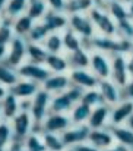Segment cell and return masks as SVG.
Returning <instances> with one entry per match:
<instances>
[{"instance_id":"1","label":"cell","mask_w":133,"mask_h":151,"mask_svg":"<svg viewBox=\"0 0 133 151\" xmlns=\"http://www.w3.org/2000/svg\"><path fill=\"white\" fill-rule=\"evenodd\" d=\"M85 47L88 50H97L102 51L108 56H114V54H129L133 50V40L129 38H123L119 35H101V34H95L91 40L84 43Z\"/></svg>"},{"instance_id":"2","label":"cell","mask_w":133,"mask_h":151,"mask_svg":"<svg viewBox=\"0 0 133 151\" xmlns=\"http://www.w3.org/2000/svg\"><path fill=\"white\" fill-rule=\"evenodd\" d=\"M88 16L91 18L95 31L101 35H117V22L111 18V15L107 12L105 6L97 4L88 12Z\"/></svg>"},{"instance_id":"3","label":"cell","mask_w":133,"mask_h":151,"mask_svg":"<svg viewBox=\"0 0 133 151\" xmlns=\"http://www.w3.org/2000/svg\"><path fill=\"white\" fill-rule=\"evenodd\" d=\"M51 94L43 88L38 90V93L31 99L29 103V113L32 116V120L35 123V131H40V126L43 123L47 114L50 113V104H51Z\"/></svg>"},{"instance_id":"4","label":"cell","mask_w":133,"mask_h":151,"mask_svg":"<svg viewBox=\"0 0 133 151\" xmlns=\"http://www.w3.org/2000/svg\"><path fill=\"white\" fill-rule=\"evenodd\" d=\"M10 125H12L13 138L15 139H21V141H25V138L32 131H35V123H34L32 116H31V113L28 110H21L10 120Z\"/></svg>"},{"instance_id":"5","label":"cell","mask_w":133,"mask_h":151,"mask_svg":"<svg viewBox=\"0 0 133 151\" xmlns=\"http://www.w3.org/2000/svg\"><path fill=\"white\" fill-rule=\"evenodd\" d=\"M69 28L72 31H75L82 40L84 43L91 40L97 31L95 27L88 16V13H76V15H69Z\"/></svg>"},{"instance_id":"6","label":"cell","mask_w":133,"mask_h":151,"mask_svg":"<svg viewBox=\"0 0 133 151\" xmlns=\"http://www.w3.org/2000/svg\"><path fill=\"white\" fill-rule=\"evenodd\" d=\"M89 70L98 79H108L111 78V56L102 51L91 50V62Z\"/></svg>"},{"instance_id":"7","label":"cell","mask_w":133,"mask_h":151,"mask_svg":"<svg viewBox=\"0 0 133 151\" xmlns=\"http://www.w3.org/2000/svg\"><path fill=\"white\" fill-rule=\"evenodd\" d=\"M26 38L24 37H19V35H15L13 40L10 41V46H9V50L6 54V62L13 66V68H19L22 63L26 62Z\"/></svg>"},{"instance_id":"8","label":"cell","mask_w":133,"mask_h":151,"mask_svg":"<svg viewBox=\"0 0 133 151\" xmlns=\"http://www.w3.org/2000/svg\"><path fill=\"white\" fill-rule=\"evenodd\" d=\"M130 72L127 68V56L126 54H114L111 56V79L123 88L129 79H130Z\"/></svg>"},{"instance_id":"9","label":"cell","mask_w":133,"mask_h":151,"mask_svg":"<svg viewBox=\"0 0 133 151\" xmlns=\"http://www.w3.org/2000/svg\"><path fill=\"white\" fill-rule=\"evenodd\" d=\"M70 125H72V120H70V116H69V114L50 111V113L47 114V117L43 120V123H41V126H40V131H41V132L61 134V132H64Z\"/></svg>"},{"instance_id":"10","label":"cell","mask_w":133,"mask_h":151,"mask_svg":"<svg viewBox=\"0 0 133 151\" xmlns=\"http://www.w3.org/2000/svg\"><path fill=\"white\" fill-rule=\"evenodd\" d=\"M18 73L22 79H29L38 84H43L45 79L51 75L48 68L45 65H38L32 62H25L18 68Z\"/></svg>"},{"instance_id":"11","label":"cell","mask_w":133,"mask_h":151,"mask_svg":"<svg viewBox=\"0 0 133 151\" xmlns=\"http://www.w3.org/2000/svg\"><path fill=\"white\" fill-rule=\"evenodd\" d=\"M89 132H91V128L87 123H82V125H70L60 135H61V139L67 148V147H76L82 142H87Z\"/></svg>"},{"instance_id":"12","label":"cell","mask_w":133,"mask_h":151,"mask_svg":"<svg viewBox=\"0 0 133 151\" xmlns=\"http://www.w3.org/2000/svg\"><path fill=\"white\" fill-rule=\"evenodd\" d=\"M102 96V100L108 106H116L119 101L123 100V90L111 79H99L97 87Z\"/></svg>"},{"instance_id":"13","label":"cell","mask_w":133,"mask_h":151,"mask_svg":"<svg viewBox=\"0 0 133 151\" xmlns=\"http://www.w3.org/2000/svg\"><path fill=\"white\" fill-rule=\"evenodd\" d=\"M70 85H72V82H70L69 72L67 73H51L41 84V88L48 91L51 96H54V94L64 93Z\"/></svg>"},{"instance_id":"14","label":"cell","mask_w":133,"mask_h":151,"mask_svg":"<svg viewBox=\"0 0 133 151\" xmlns=\"http://www.w3.org/2000/svg\"><path fill=\"white\" fill-rule=\"evenodd\" d=\"M110 114H111V106L102 103L91 110L89 119L87 122L91 129H99L110 126Z\"/></svg>"},{"instance_id":"15","label":"cell","mask_w":133,"mask_h":151,"mask_svg":"<svg viewBox=\"0 0 133 151\" xmlns=\"http://www.w3.org/2000/svg\"><path fill=\"white\" fill-rule=\"evenodd\" d=\"M69 76H70V82L76 87H81L82 90L97 88L99 82V79L89 69H70Z\"/></svg>"},{"instance_id":"16","label":"cell","mask_w":133,"mask_h":151,"mask_svg":"<svg viewBox=\"0 0 133 151\" xmlns=\"http://www.w3.org/2000/svg\"><path fill=\"white\" fill-rule=\"evenodd\" d=\"M133 114V100L123 99L116 106H111L110 125H126L129 117Z\"/></svg>"},{"instance_id":"17","label":"cell","mask_w":133,"mask_h":151,"mask_svg":"<svg viewBox=\"0 0 133 151\" xmlns=\"http://www.w3.org/2000/svg\"><path fill=\"white\" fill-rule=\"evenodd\" d=\"M13 37H15L13 19L1 15V19H0V60L6 59V54H7L10 41L13 40Z\"/></svg>"},{"instance_id":"18","label":"cell","mask_w":133,"mask_h":151,"mask_svg":"<svg viewBox=\"0 0 133 151\" xmlns=\"http://www.w3.org/2000/svg\"><path fill=\"white\" fill-rule=\"evenodd\" d=\"M41 88V84L38 82H34V81H29V79H19L15 85H12L9 88V93H12L13 96H16L19 100H31L37 93L38 90Z\"/></svg>"},{"instance_id":"19","label":"cell","mask_w":133,"mask_h":151,"mask_svg":"<svg viewBox=\"0 0 133 151\" xmlns=\"http://www.w3.org/2000/svg\"><path fill=\"white\" fill-rule=\"evenodd\" d=\"M41 21L50 29V32H60L69 27V15L66 12H57V10L48 9Z\"/></svg>"},{"instance_id":"20","label":"cell","mask_w":133,"mask_h":151,"mask_svg":"<svg viewBox=\"0 0 133 151\" xmlns=\"http://www.w3.org/2000/svg\"><path fill=\"white\" fill-rule=\"evenodd\" d=\"M88 142H91L94 147L99 148L101 151L107 150L108 147H111L116 139L110 131V128H99V129H91L88 137Z\"/></svg>"},{"instance_id":"21","label":"cell","mask_w":133,"mask_h":151,"mask_svg":"<svg viewBox=\"0 0 133 151\" xmlns=\"http://www.w3.org/2000/svg\"><path fill=\"white\" fill-rule=\"evenodd\" d=\"M0 111H1V119L10 122L21 111V100L7 91V94L0 103Z\"/></svg>"},{"instance_id":"22","label":"cell","mask_w":133,"mask_h":151,"mask_svg":"<svg viewBox=\"0 0 133 151\" xmlns=\"http://www.w3.org/2000/svg\"><path fill=\"white\" fill-rule=\"evenodd\" d=\"M44 65L48 68L51 73H67L70 70L67 56L61 53H48Z\"/></svg>"},{"instance_id":"23","label":"cell","mask_w":133,"mask_h":151,"mask_svg":"<svg viewBox=\"0 0 133 151\" xmlns=\"http://www.w3.org/2000/svg\"><path fill=\"white\" fill-rule=\"evenodd\" d=\"M75 104H76V103L69 97V94H67L66 91H64V93H60V94H54V96L51 97L50 111H53V113H64V114H69Z\"/></svg>"},{"instance_id":"24","label":"cell","mask_w":133,"mask_h":151,"mask_svg":"<svg viewBox=\"0 0 133 151\" xmlns=\"http://www.w3.org/2000/svg\"><path fill=\"white\" fill-rule=\"evenodd\" d=\"M66 56H67L70 69H89L91 50H88L87 47H82L73 53H67Z\"/></svg>"},{"instance_id":"25","label":"cell","mask_w":133,"mask_h":151,"mask_svg":"<svg viewBox=\"0 0 133 151\" xmlns=\"http://www.w3.org/2000/svg\"><path fill=\"white\" fill-rule=\"evenodd\" d=\"M116 142L126 145L127 148L133 150V129H130L127 125H110L108 126Z\"/></svg>"},{"instance_id":"26","label":"cell","mask_w":133,"mask_h":151,"mask_svg":"<svg viewBox=\"0 0 133 151\" xmlns=\"http://www.w3.org/2000/svg\"><path fill=\"white\" fill-rule=\"evenodd\" d=\"M19 79H21V76L18 73V69L10 66L6 60H0V84L9 90Z\"/></svg>"},{"instance_id":"27","label":"cell","mask_w":133,"mask_h":151,"mask_svg":"<svg viewBox=\"0 0 133 151\" xmlns=\"http://www.w3.org/2000/svg\"><path fill=\"white\" fill-rule=\"evenodd\" d=\"M61 37H63V50H66V53H73V51L85 47L84 40L69 27L61 32Z\"/></svg>"},{"instance_id":"28","label":"cell","mask_w":133,"mask_h":151,"mask_svg":"<svg viewBox=\"0 0 133 151\" xmlns=\"http://www.w3.org/2000/svg\"><path fill=\"white\" fill-rule=\"evenodd\" d=\"M47 56H48V51L45 50V47L43 44L31 43V41L26 43V62L44 65Z\"/></svg>"},{"instance_id":"29","label":"cell","mask_w":133,"mask_h":151,"mask_svg":"<svg viewBox=\"0 0 133 151\" xmlns=\"http://www.w3.org/2000/svg\"><path fill=\"white\" fill-rule=\"evenodd\" d=\"M35 22H37V21H34V19H32L29 15H26V13L19 15L18 18L13 19V31H15V35H19V37L26 38Z\"/></svg>"},{"instance_id":"30","label":"cell","mask_w":133,"mask_h":151,"mask_svg":"<svg viewBox=\"0 0 133 151\" xmlns=\"http://www.w3.org/2000/svg\"><path fill=\"white\" fill-rule=\"evenodd\" d=\"M105 9L107 12L111 15V18L116 21V22H120V21H124L129 18V7L126 3L120 1V0H111L105 4Z\"/></svg>"},{"instance_id":"31","label":"cell","mask_w":133,"mask_h":151,"mask_svg":"<svg viewBox=\"0 0 133 151\" xmlns=\"http://www.w3.org/2000/svg\"><path fill=\"white\" fill-rule=\"evenodd\" d=\"M91 110L92 107L87 106L85 103L79 101L73 106V109L70 110L69 116H70V120H72V125H82V123H87L89 119V114H91Z\"/></svg>"},{"instance_id":"32","label":"cell","mask_w":133,"mask_h":151,"mask_svg":"<svg viewBox=\"0 0 133 151\" xmlns=\"http://www.w3.org/2000/svg\"><path fill=\"white\" fill-rule=\"evenodd\" d=\"M94 6H95V0H66L64 12L67 15L88 13Z\"/></svg>"},{"instance_id":"33","label":"cell","mask_w":133,"mask_h":151,"mask_svg":"<svg viewBox=\"0 0 133 151\" xmlns=\"http://www.w3.org/2000/svg\"><path fill=\"white\" fill-rule=\"evenodd\" d=\"M28 3H29V0H7V4H6V9H4L3 15L9 16L10 19H15L19 15L26 12Z\"/></svg>"},{"instance_id":"34","label":"cell","mask_w":133,"mask_h":151,"mask_svg":"<svg viewBox=\"0 0 133 151\" xmlns=\"http://www.w3.org/2000/svg\"><path fill=\"white\" fill-rule=\"evenodd\" d=\"M50 34V29L45 27V24L43 21H37L32 27V29L29 31L28 37H26V41H31V43H40L43 44L44 40L48 37Z\"/></svg>"},{"instance_id":"35","label":"cell","mask_w":133,"mask_h":151,"mask_svg":"<svg viewBox=\"0 0 133 151\" xmlns=\"http://www.w3.org/2000/svg\"><path fill=\"white\" fill-rule=\"evenodd\" d=\"M43 141L47 151H64L66 145L61 139L60 134H53V132H41Z\"/></svg>"},{"instance_id":"36","label":"cell","mask_w":133,"mask_h":151,"mask_svg":"<svg viewBox=\"0 0 133 151\" xmlns=\"http://www.w3.org/2000/svg\"><path fill=\"white\" fill-rule=\"evenodd\" d=\"M48 10V6L45 0H29L28 7H26V15H29L34 21H41L44 15Z\"/></svg>"},{"instance_id":"37","label":"cell","mask_w":133,"mask_h":151,"mask_svg":"<svg viewBox=\"0 0 133 151\" xmlns=\"http://www.w3.org/2000/svg\"><path fill=\"white\" fill-rule=\"evenodd\" d=\"M25 150L26 151H47L43 141L41 131H32L26 138H25Z\"/></svg>"},{"instance_id":"38","label":"cell","mask_w":133,"mask_h":151,"mask_svg":"<svg viewBox=\"0 0 133 151\" xmlns=\"http://www.w3.org/2000/svg\"><path fill=\"white\" fill-rule=\"evenodd\" d=\"M43 46L48 53H61L63 51V37L61 32H50L44 40Z\"/></svg>"},{"instance_id":"39","label":"cell","mask_w":133,"mask_h":151,"mask_svg":"<svg viewBox=\"0 0 133 151\" xmlns=\"http://www.w3.org/2000/svg\"><path fill=\"white\" fill-rule=\"evenodd\" d=\"M81 101H82V103H85V104L89 106V107H92V109L104 103L102 96H101V93H99V90H98V88L85 90V91H84V96H82V100Z\"/></svg>"},{"instance_id":"40","label":"cell","mask_w":133,"mask_h":151,"mask_svg":"<svg viewBox=\"0 0 133 151\" xmlns=\"http://www.w3.org/2000/svg\"><path fill=\"white\" fill-rule=\"evenodd\" d=\"M13 139L12 125L9 120H0V148H6Z\"/></svg>"},{"instance_id":"41","label":"cell","mask_w":133,"mask_h":151,"mask_svg":"<svg viewBox=\"0 0 133 151\" xmlns=\"http://www.w3.org/2000/svg\"><path fill=\"white\" fill-rule=\"evenodd\" d=\"M117 35L123 38L133 40V21L130 18L117 22Z\"/></svg>"},{"instance_id":"42","label":"cell","mask_w":133,"mask_h":151,"mask_svg":"<svg viewBox=\"0 0 133 151\" xmlns=\"http://www.w3.org/2000/svg\"><path fill=\"white\" fill-rule=\"evenodd\" d=\"M48 9L51 10H57V12H64V6H66V0H45Z\"/></svg>"},{"instance_id":"43","label":"cell","mask_w":133,"mask_h":151,"mask_svg":"<svg viewBox=\"0 0 133 151\" xmlns=\"http://www.w3.org/2000/svg\"><path fill=\"white\" fill-rule=\"evenodd\" d=\"M6 151H26L25 150V142L21 139H12V142L6 147Z\"/></svg>"},{"instance_id":"44","label":"cell","mask_w":133,"mask_h":151,"mask_svg":"<svg viewBox=\"0 0 133 151\" xmlns=\"http://www.w3.org/2000/svg\"><path fill=\"white\" fill-rule=\"evenodd\" d=\"M123 90V99H127V100H133V75L130 76L129 82L122 88Z\"/></svg>"},{"instance_id":"45","label":"cell","mask_w":133,"mask_h":151,"mask_svg":"<svg viewBox=\"0 0 133 151\" xmlns=\"http://www.w3.org/2000/svg\"><path fill=\"white\" fill-rule=\"evenodd\" d=\"M75 151H101L99 148H97V147H94L91 142H82V144H79V145H76V147H73Z\"/></svg>"},{"instance_id":"46","label":"cell","mask_w":133,"mask_h":151,"mask_svg":"<svg viewBox=\"0 0 133 151\" xmlns=\"http://www.w3.org/2000/svg\"><path fill=\"white\" fill-rule=\"evenodd\" d=\"M104 151H132L130 148H127L126 145H123V144H119V142H114L111 147H108L107 150Z\"/></svg>"},{"instance_id":"47","label":"cell","mask_w":133,"mask_h":151,"mask_svg":"<svg viewBox=\"0 0 133 151\" xmlns=\"http://www.w3.org/2000/svg\"><path fill=\"white\" fill-rule=\"evenodd\" d=\"M127 68H129L130 75H133V50L127 54Z\"/></svg>"},{"instance_id":"48","label":"cell","mask_w":133,"mask_h":151,"mask_svg":"<svg viewBox=\"0 0 133 151\" xmlns=\"http://www.w3.org/2000/svg\"><path fill=\"white\" fill-rule=\"evenodd\" d=\"M7 91H9V90H7L4 85H1V84H0V103H1V100L4 99V96L7 94Z\"/></svg>"},{"instance_id":"49","label":"cell","mask_w":133,"mask_h":151,"mask_svg":"<svg viewBox=\"0 0 133 151\" xmlns=\"http://www.w3.org/2000/svg\"><path fill=\"white\" fill-rule=\"evenodd\" d=\"M6 4H7V0H0V15H3V13H4Z\"/></svg>"},{"instance_id":"50","label":"cell","mask_w":133,"mask_h":151,"mask_svg":"<svg viewBox=\"0 0 133 151\" xmlns=\"http://www.w3.org/2000/svg\"><path fill=\"white\" fill-rule=\"evenodd\" d=\"M127 7H129V18L133 21V1L127 4Z\"/></svg>"},{"instance_id":"51","label":"cell","mask_w":133,"mask_h":151,"mask_svg":"<svg viewBox=\"0 0 133 151\" xmlns=\"http://www.w3.org/2000/svg\"><path fill=\"white\" fill-rule=\"evenodd\" d=\"M108 1H111V0H95V3L97 4H101V6H105Z\"/></svg>"},{"instance_id":"52","label":"cell","mask_w":133,"mask_h":151,"mask_svg":"<svg viewBox=\"0 0 133 151\" xmlns=\"http://www.w3.org/2000/svg\"><path fill=\"white\" fill-rule=\"evenodd\" d=\"M126 125H127V126H129L130 129H133V114L130 116V117H129V120L126 122Z\"/></svg>"},{"instance_id":"53","label":"cell","mask_w":133,"mask_h":151,"mask_svg":"<svg viewBox=\"0 0 133 151\" xmlns=\"http://www.w3.org/2000/svg\"><path fill=\"white\" fill-rule=\"evenodd\" d=\"M120 1H123V3H126V4H129V3H132L133 0H120Z\"/></svg>"},{"instance_id":"54","label":"cell","mask_w":133,"mask_h":151,"mask_svg":"<svg viewBox=\"0 0 133 151\" xmlns=\"http://www.w3.org/2000/svg\"><path fill=\"white\" fill-rule=\"evenodd\" d=\"M64 151H75V148H73V147H67Z\"/></svg>"},{"instance_id":"55","label":"cell","mask_w":133,"mask_h":151,"mask_svg":"<svg viewBox=\"0 0 133 151\" xmlns=\"http://www.w3.org/2000/svg\"><path fill=\"white\" fill-rule=\"evenodd\" d=\"M0 151H6V148H0Z\"/></svg>"},{"instance_id":"56","label":"cell","mask_w":133,"mask_h":151,"mask_svg":"<svg viewBox=\"0 0 133 151\" xmlns=\"http://www.w3.org/2000/svg\"><path fill=\"white\" fill-rule=\"evenodd\" d=\"M0 120H1V111H0Z\"/></svg>"},{"instance_id":"57","label":"cell","mask_w":133,"mask_h":151,"mask_svg":"<svg viewBox=\"0 0 133 151\" xmlns=\"http://www.w3.org/2000/svg\"><path fill=\"white\" fill-rule=\"evenodd\" d=\"M0 19H1V15H0Z\"/></svg>"},{"instance_id":"58","label":"cell","mask_w":133,"mask_h":151,"mask_svg":"<svg viewBox=\"0 0 133 151\" xmlns=\"http://www.w3.org/2000/svg\"><path fill=\"white\" fill-rule=\"evenodd\" d=\"M132 151H133V150H132Z\"/></svg>"}]
</instances>
